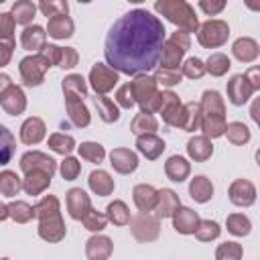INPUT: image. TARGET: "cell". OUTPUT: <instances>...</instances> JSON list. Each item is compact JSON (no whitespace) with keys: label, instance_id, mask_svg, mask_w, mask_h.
I'll list each match as a JSON object with an SVG mask.
<instances>
[{"label":"cell","instance_id":"obj_20","mask_svg":"<svg viewBox=\"0 0 260 260\" xmlns=\"http://www.w3.org/2000/svg\"><path fill=\"white\" fill-rule=\"evenodd\" d=\"M47 134V126L41 118L37 116H30L22 122L20 126V142L26 144V146H32V144H39Z\"/></svg>","mask_w":260,"mask_h":260},{"label":"cell","instance_id":"obj_14","mask_svg":"<svg viewBox=\"0 0 260 260\" xmlns=\"http://www.w3.org/2000/svg\"><path fill=\"white\" fill-rule=\"evenodd\" d=\"M199 221H201L199 213L193 211L191 207H185V205H179L177 211L173 213V228H175L177 234H183V236L195 234Z\"/></svg>","mask_w":260,"mask_h":260},{"label":"cell","instance_id":"obj_7","mask_svg":"<svg viewBox=\"0 0 260 260\" xmlns=\"http://www.w3.org/2000/svg\"><path fill=\"white\" fill-rule=\"evenodd\" d=\"M91 89L95 91V95H106L108 91H112L118 81H120V73L114 71L112 67H108L106 63H93L89 69V77H87Z\"/></svg>","mask_w":260,"mask_h":260},{"label":"cell","instance_id":"obj_56","mask_svg":"<svg viewBox=\"0 0 260 260\" xmlns=\"http://www.w3.org/2000/svg\"><path fill=\"white\" fill-rule=\"evenodd\" d=\"M197 6L207 14V16H215L219 14L223 8H225V2L223 0H217V2H209V0H199Z\"/></svg>","mask_w":260,"mask_h":260},{"label":"cell","instance_id":"obj_26","mask_svg":"<svg viewBox=\"0 0 260 260\" xmlns=\"http://www.w3.org/2000/svg\"><path fill=\"white\" fill-rule=\"evenodd\" d=\"M51 179H53V175H49L45 171H30L22 179V191L26 195H41L49 189Z\"/></svg>","mask_w":260,"mask_h":260},{"label":"cell","instance_id":"obj_23","mask_svg":"<svg viewBox=\"0 0 260 260\" xmlns=\"http://www.w3.org/2000/svg\"><path fill=\"white\" fill-rule=\"evenodd\" d=\"M132 201L142 213H150L156 203V189L148 183H138L132 189Z\"/></svg>","mask_w":260,"mask_h":260},{"label":"cell","instance_id":"obj_21","mask_svg":"<svg viewBox=\"0 0 260 260\" xmlns=\"http://www.w3.org/2000/svg\"><path fill=\"white\" fill-rule=\"evenodd\" d=\"M167 144L160 136L156 134H142V136H136V150L148 158V160H156L162 152H165Z\"/></svg>","mask_w":260,"mask_h":260},{"label":"cell","instance_id":"obj_29","mask_svg":"<svg viewBox=\"0 0 260 260\" xmlns=\"http://www.w3.org/2000/svg\"><path fill=\"white\" fill-rule=\"evenodd\" d=\"M187 154H189V158L195 160V162H205V160H209L211 154H213V144H211V140L205 138L203 134H201V136H193V138H189V142H187Z\"/></svg>","mask_w":260,"mask_h":260},{"label":"cell","instance_id":"obj_51","mask_svg":"<svg viewBox=\"0 0 260 260\" xmlns=\"http://www.w3.org/2000/svg\"><path fill=\"white\" fill-rule=\"evenodd\" d=\"M152 79L156 81V85H165V87H173V85H179L181 83V79H183V75H181V69H175V71H171V69H154V75H152Z\"/></svg>","mask_w":260,"mask_h":260},{"label":"cell","instance_id":"obj_5","mask_svg":"<svg viewBox=\"0 0 260 260\" xmlns=\"http://www.w3.org/2000/svg\"><path fill=\"white\" fill-rule=\"evenodd\" d=\"M49 69H51L49 61H47L41 53H37V55H26V57H22L20 63H18V73H20V79H22V83H24L26 87H37V85H41V83L45 81V75H47Z\"/></svg>","mask_w":260,"mask_h":260},{"label":"cell","instance_id":"obj_16","mask_svg":"<svg viewBox=\"0 0 260 260\" xmlns=\"http://www.w3.org/2000/svg\"><path fill=\"white\" fill-rule=\"evenodd\" d=\"M20 45L24 51L37 55L43 51V47L47 45V30L41 24H28L24 26V30L20 32Z\"/></svg>","mask_w":260,"mask_h":260},{"label":"cell","instance_id":"obj_41","mask_svg":"<svg viewBox=\"0 0 260 260\" xmlns=\"http://www.w3.org/2000/svg\"><path fill=\"white\" fill-rule=\"evenodd\" d=\"M225 228L232 236H238V238H244L252 232V221L248 215L244 213H230L225 217Z\"/></svg>","mask_w":260,"mask_h":260},{"label":"cell","instance_id":"obj_35","mask_svg":"<svg viewBox=\"0 0 260 260\" xmlns=\"http://www.w3.org/2000/svg\"><path fill=\"white\" fill-rule=\"evenodd\" d=\"M156 130H158V120L152 114H146V112H138L130 122V132H134L136 136L156 134Z\"/></svg>","mask_w":260,"mask_h":260},{"label":"cell","instance_id":"obj_2","mask_svg":"<svg viewBox=\"0 0 260 260\" xmlns=\"http://www.w3.org/2000/svg\"><path fill=\"white\" fill-rule=\"evenodd\" d=\"M35 217L39 219V236L49 242L57 244L65 238L67 228L61 217V203L55 195H45L37 205H35Z\"/></svg>","mask_w":260,"mask_h":260},{"label":"cell","instance_id":"obj_45","mask_svg":"<svg viewBox=\"0 0 260 260\" xmlns=\"http://www.w3.org/2000/svg\"><path fill=\"white\" fill-rule=\"evenodd\" d=\"M8 217L16 223H28L35 217V205H28L26 201H10L8 205Z\"/></svg>","mask_w":260,"mask_h":260},{"label":"cell","instance_id":"obj_36","mask_svg":"<svg viewBox=\"0 0 260 260\" xmlns=\"http://www.w3.org/2000/svg\"><path fill=\"white\" fill-rule=\"evenodd\" d=\"M93 102H95V108H98V114H100L102 122L114 124V122L120 120V108L116 106L114 100H110L108 95H95Z\"/></svg>","mask_w":260,"mask_h":260},{"label":"cell","instance_id":"obj_12","mask_svg":"<svg viewBox=\"0 0 260 260\" xmlns=\"http://www.w3.org/2000/svg\"><path fill=\"white\" fill-rule=\"evenodd\" d=\"M65 205H67L69 217L81 221L83 215L91 209V199H89V195H87L83 189L73 187V189H69V191L65 193Z\"/></svg>","mask_w":260,"mask_h":260},{"label":"cell","instance_id":"obj_10","mask_svg":"<svg viewBox=\"0 0 260 260\" xmlns=\"http://www.w3.org/2000/svg\"><path fill=\"white\" fill-rule=\"evenodd\" d=\"M130 89H132V98H134V104L140 106V110L158 93V85L156 81L152 79V75H136L132 81H130Z\"/></svg>","mask_w":260,"mask_h":260},{"label":"cell","instance_id":"obj_54","mask_svg":"<svg viewBox=\"0 0 260 260\" xmlns=\"http://www.w3.org/2000/svg\"><path fill=\"white\" fill-rule=\"evenodd\" d=\"M14 18L10 12H0V41L4 43H14Z\"/></svg>","mask_w":260,"mask_h":260},{"label":"cell","instance_id":"obj_62","mask_svg":"<svg viewBox=\"0 0 260 260\" xmlns=\"http://www.w3.org/2000/svg\"><path fill=\"white\" fill-rule=\"evenodd\" d=\"M0 260H10V258H0Z\"/></svg>","mask_w":260,"mask_h":260},{"label":"cell","instance_id":"obj_60","mask_svg":"<svg viewBox=\"0 0 260 260\" xmlns=\"http://www.w3.org/2000/svg\"><path fill=\"white\" fill-rule=\"evenodd\" d=\"M258 108H260V100L256 98V100H254V104H252V110H250V116H252V120H254L256 124L260 122V118H258Z\"/></svg>","mask_w":260,"mask_h":260},{"label":"cell","instance_id":"obj_40","mask_svg":"<svg viewBox=\"0 0 260 260\" xmlns=\"http://www.w3.org/2000/svg\"><path fill=\"white\" fill-rule=\"evenodd\" d=\"M223 136H228V140H230L232 144H236V146H244V144L250 142L252 132H250V128H248L244 122H228V124H225V132H223Z\"/></svg>","mask_w":260,"mask_h":260},{"label":"cell","instance_id":"obj_17","mask_svg":"<svg viewBox=\"0 0 260 260\" xmlns=\"http://www.w3.org/2000/svg\"><path fill=\"white\" fill-rule=\"evenodd\" d=\"M110 165L120 175H130L138 169V154L130 148H114L110 152Z\"/></svg>","mask_w":260,"mask_h":260},{"label":"cell","instance_id":"obj_39","mask_svg":"<svg viewBox=\"0 0 260 260\" xmlns=\"http://www.w3.org/2000/svg\"><path fill=\"white\" fill-rule=\"evenodd\" d=\"M14 152H16V138L4 124H0V167L8 165Z\"/></svg>","mask_w":260,"mask_h":260},{"label":"cell","instance_id":"obj_53","mask_svg":"<svg viewBox=\"0 0 260 260\" xmlns=\"http://www.w3.org/2000/svg\"><path fill=\"white\" fill-rule=\"evenodd\" d=\"M37 8L43 12V16H47V20L49 18H53V16H59V14H67V10H69V4L67 2H53V0H43V2H39L37 4Z\"/></svg>","mask_w":260,"mask_h":260},{"label":"cell","instance_id":"obj_24","mask_svg":"<svg viewBox=\"0 0 260 260\" xmlns=\"http://www.w3.org/2000/svg\"><path fill=\"white\" fill-rule=\"evenodd\" d=\"M185 53H187V51H183L179 45H175L171 39H167L165 45H162V51H160V59H158L160 69H171V71L179 69V67L183 65Z\"/></svg>","mask_w":260,"mask_h":260},{"label":"cell","instance_id":"obj_30","mask_svg":"<svg viewBox=\"0 0 260 260\" xmlns=\"http://www.w3.org/2000/svg\"><path fill=\"white\" fill-rule=\"evenodd\" d=\"M87 185H89V189H91L95 195H100V197H108V195H112V191H114V179H112V175H110L108 171H104V169L91 171V173H89V179H87Z\"/></svg>","mask_w":260,"mask_h":260},{"label":"cell","instance_id":"obj_33","mask_svg":"<svg viewBox=\"0 0 260 260\" xmlns=\"http://www.w3.org/2000/svg\"><path fill=\"white\" fill-rule=\"evenodd\" d=\"M37 4L30 2V0H16L10 8V16L14 18L16 24H22V26H28L37 14Z\"/></svg>","mask_w":260,"mask_h":260},{"label":"cell","instance_id":"obj_28","mask_svg":"<svg viewBox=\"0 0 260 260\" xmlns=\"http://www.w3.org/2000/svg\"><path fill=\"white\" fill-rule=\"evenodd\" d=\"M65 108H67V116H69V120L73 122V126H77V128L89 126L91 114H89V110H87V106H85L83 100L65 98Z\"/></svg>","mask_w":260,"mask_h":260},{"label":"cell","instance_id":"obj_47","mask_svg":"<svg viewBox=\"0 0 260 260\" xmlns=\"http://www.w3.org/2000/svg\"><path fill=\"white\" fill-rule=\"evenodd\" d=\"M244 248L238 242H223L215 248V260H242Z\"/></svg>","mask_w":260,"mask_h":260},{"label":"cell","instance_id":"obj_61","mask_svg":"<svg viewBox=\"0 0 260 260\" xmlns=\"http://www.w3.org/2000/svg\"><path fill=\"white\" fill-rule=\"evenodd\" d=\"M8 219V207L0 201V221H6Z\"/></svg>","mask_w":260,"mask_h":260},{"label":"cell","instance_id":"obj_19","mask_svg":"<svg viewBox=\"0 0 260 260\" xmlns=\"http://www.w3.org/2000/svg\"><path fill=\"white\" fill-rule=\"evenodd\" d=\"M114 252V244L112 238L104 236V234H93L87 242H85V256L87 260H108Z\"/></svg>","mask_w":260,"mask_h":260},{"label":"cell","instance_id":"obj_4","mask_svg":"<svg viewBox=\"0 0 260 260\" xmlns=\"http://www.w3.org/2000/svg\"><path fill=\"white\" fill-rule=\"evenodd\" d=\"M228 39H230V24L221 18L205 20L197 28V41L205 49H217V47L225 45Z\"/></svg>","mask_w":260,"mask_h":260},{"label":"cell","instance_id":"obj_1","mask_svg":"<svg viewBox=\"0 0 260 260\" xmlns=\"http://www.w3.org/2000/svg\"><path fill=\"white\" fill-rule=\"evenodd\" d=\"M167 41L165 24L146 8L122 14L108 30L104 57L108 67L126 75H146L158 65Z\"/></svg>","mask_w":260,"mask_h":260},{"label":"cell","instance_id":"obj_38","mask_svg":"<svg viewBox=\"0 0 260 260\" xmlns=\"http://www.w3.org/2000/svg\"><path fill=\"white\" fill-rule=\"evenodd\" d=\"M106 217H108V223L128 225V221H130V209H128V205L122 199H114L106 207Z\"/></svg>","mask_w":260,"mask_h":260},{"label":"cell","instance_id":"obj_37","mask_svg":"<svg viewBox=\"0 0 260 260\" xmlns=\"http://www.w3.org/2000/svg\"><path fill=\"white\" fill-rule=\"evenodd\" d=\"M49 148L61 156H71V152L75 150V138L71 134H63V132H55L49 136L47 140Z\"/></svg>","mask_w":260,"mask_h":260},{"label":"cell","instance_id":"obj_8","mask_svg":"<svg viewBox=\"0 0 260 260\" xmlns=\"http://www.w3.org/2000/svg\"><path fill=\"white\" fill-rule=\"evenodd\" d=\"M158 112L162 116V122L167 126H173V128H179L181 126V116H183V104L179 100V95L171 89L167 91H160V106H158Z\"/></svg>","mask_w":260,"mask_h":260},{"label":"cell","instance_id":"obj_13","mask_svg":"<svg viewBox=\"0 0 260 260\" xmlns=\"http://www.w3.org/2000/svg\"><path fill=\"white\" fill-rule=\"evenodd\" d=\"M225 91H228V100H230L234 106H244V104L254 95V87L250 85V81L246 79L244 73L232 75V79H230L228 85H225Z\"/></svg>","mask_w":260,"mask_h":260},{"label":"cell","instance_id":"obj_31","mask_svg":"<svg viewBox=\"0 0 260 260\" xmlns=\"http://www.w3.org/2000/svg\"><path fill=\"white\" fill-rule=\"evenodd\" d=\"M189 195L197 203H207L213 197V185L205 175H195L189 183Z\"/></svg>","mask_w":260,"mask_h":260},{"label":"cell","instance_id":"obj_22","mask_svg":"<svg viewBox=\"0 0 260 260\" xmlns=\"http://www.w3.org/2000/svg\"><path fill=\"white\" fill-rule=\"evenodd\" d=\"M232 55L240 61V63H252L258 59L260 55V47L256 43V39L252 37H240L234 41L232 45Z\"/></svg>","mask_w":260,"mask_h":260},{"label":"cell","instance_id":"obj_25","mask_svg":"<svg viewBox=\"0 0 260 260\" xmlns=\"http://www.w3.org/2000/svg\"><path fill=\"white\" fill-rule=\"evenodd\" d=\"M191 173V162L181 156V154H173L167 158L165 162V175L167 179H171L173 183H183Z\"/></svg>","mask_w":260,"mask_h":260},{"label":"cell","instance_id":"obj_49","mask_svg":"<svg viewBox=\"0 0 260 260\" xmlns=\"http://www.w3.org/2000/svg\"><path fill=\"white\" fill-rule=\"evenodd\" d=\"M77 63H79V53L73 47H59L55 67H59V69L65 71V69H73Z\"/></svg>","mask_w":260,"mask_h":260},{"label":"cell","instance_id":"obj_58","mask_svg":"<svg viewBox=\"0 0 260 260\" xmlns=\"http://www.w3.org/2000/svg\"><path fill=\"white\" fill-rule=\"evenodd\" d=\"M244 75H246V79L250 81V85L254 87V91H258V89H260V69L254 65V67H250L248 73H244Z\"/></svg>","mask_w":260,"mask_h":260},{"label":"cell","instance_id":"obj_48","mask_svg":"<svg viewBox=\"0 0 260 260\" xmlns=\"http://www.w3.org/2000/svg\"><path fill=\"white\" fill-rule=\"evenodd\" d=\"M81 223H83V228H85V230H89V232L98 234V232H102V230L108 225V217H106V213H102V211H98V209H93V207H91V209L83 215Z\"/></svg>","mask_w":260,"mask_h":260},{"label":"cell","instance_id":"obj_43","mask_svg":"<svg viewBox=\"0 0 260 260\" xmlns=\"http://www.w3.org/2000/svg\"><path fill=\"white\" fill-rule=\"evenodd\" d=\"M22 189V179L14 171H0V195L14 197Z\"/></svg>","mask_w":260,"mask_h":260},{"label":"cell","instance_id":"obj_57","mask_svg":"<svg viewBox=\"0 0 260 260\" xmlns=\"http://www.w3.org/2000/svg\"><path fill=\"white\" fill-rule=\"evenodd\" d=\"M12 53H14V43H4V41H0V69L10 63Z\"/></svg>","mask_w":260,"mask_h":260},{"label":"cell","instance_id":"obj_55","mask_svg":"<svg viewBox=\"0 0 260 260\" xmlns=\"http://www.w3.org/2000/svg\"><path fill=\"white\" fill-rule=\"evenodd\" d=\"M116 106L118 108H124V110H132L136 104H134V98H132V89H130V83H124L116 89Z\"/></svg>","mask_w":260,"mask_h":260},{"label":"cell","instance_id":"obj_3","mask_svg":"<svg viewBox=\"0 0 260 260\" xmlns=\"http://www.w3.org/2000/svg\"><path fill=\"white\" fill-rule=\"evenodd\" d=\"M154 12L165 16L169 22H173L177 26V30H183L187 35L197 32V28H199L195 8L185 0H156Z\"/></svg>","mask_w":260,"mask_h":260},{"label":"cell","instance_id":"obj_9","mask_svg":"<svg viewBox=\"0 0 260 260\" xmlns=\"http://www.w3.org/2000/svg\"><path fill=\"white\" fill-rule=\"evenodd\" d=\"M18 167H20V171H22L24 175L30 173V171H45V173H49V175H55V171H57V160H55L53 156L41 152V150H28V152H24V154L20 156Z\"/></svg>","mask_w":260,"mask_h":260},{"label":"cell","instance_id":"obj_42","mask_svg":"<svg viewBox=\"0 0 260 260\" xmlns=\"http://www.w3.org/2000/svg\"><path fill=\"white\" fill-rule=\"evenodd\" d=\"M203 63H205V73H209L213 77L225 75L230 71V67H232V61H230V57L225 53H211L209 59L203 61Z\"/></svg>","mask_w":260,"mask_h":260},{"label":"cell","instance_id":"obj_15","mask_svg":"<svg viewBox=\"0 0 260 260\" xmlns=\"http://www.w3.org/2000/svg\"><path fill=\"white\" fill-rule=\"evenodd\" d=\"M0 106L8 116H18L26 110V95L20 85H10L2 95H0Z\"/></svg>","mask_w":260,"mask_h":260},{"label":"cell","instance_id":"obj_34","mask_svg":"<svg viewBox=\"0 0 260 260\" xmlns=\"http://www.w3.org/2000/svg\"><path fill=\"white\" fill-rule=\"evenodd\" d=\"M201 124V106L199 102H187L183 104V116H181V130L185 132H195L199 130Z\"/></svg>","mask_w":260,"mask_h":260},{"label":"cell","instance_id":"obj_18","mask_svg":"<svg viewBox=\"0 0 260 260\" xmlns=\"http://www.w3.org/2000/svg\"><path fill=\"white\" fill-rule=\"evenodd\" d=\"M181 205V199L179 195L173 191V189H158L156 191V203H154V215L158 219H165V217H173V213L177 211V207Z\"/></svg>","mask_w":260,"mask_h":260},{"label":"cell","instance_id":"obj_50","mask_svg":"<svg viewBox=\"0 0 260 260\" xmlns=\"http://www.w3.org/2000/svg\"><path fill=\"white\" fill-rule=\"evenodd\" d=\"M181 75L189 77V79H201L205 75V63L199 57H189L181 65Z\"/></svg>","mask_w":260,"mask_h":260},{"label":"cell","instance_id":"obj_11","mask_svg":"<svg viewBox=\"0 0 260 260\" xmlns=\"http://www.w3.org/2000/svg\"><path fill=\"white\" fill-rule=\"evenodd\" d=\"M228 197L238 207H250L256 201V187L248 179H236L228 187Z\"/></svg>","mask_w":260,"mask_h":260},{"label":"cell","instance_id":"obj_27","mask_svg":"<svg viewBox=\"0 0 260 260\" xmlns=\"http://www.w3.org/2000/svg\"><path fill=\"white\" fill-rule=\"evenodd\" d=\"M45 30H47L49 37H53V39H57V41H63V39L73 37V32H75V24H73L71 16H67V14H59V16L49 18Z\"/></svg>","mask_w":260,"mask_h":260},{"label":"cell","instance_id":"obj_46","mask_svg":"<svg viewBox=\"0 0 260 260\" xmlns=\"http://www.w3.org/2000/svg\"><path fill=\"white\" fill-rule=\"evenodd\" d=\"M219 234H221V228H219V223L213 221V219H201L199 225H197V230H195V238H197L199 242L217 240Z\"/></svg>","mask_w":260,"mask_h":260},{"label":"cell","instance_id":"obj_32","mask_svg":"<svg viewBox=\"0 0 260 260\" xmlns=\"http://www.w3.org/2000/svg\"><path fill=\"white\" fill-rule=\"evenodd\" d=\"M61 89H63V98H77V100L87 98V83H85L83 75H79V73L67 75L61 81Z\"/></svg>","mask_w":260,"mask_h":260},{"label":"cell","instance_id":"obj_52","mask_svg":"<svg viewBox=\"0 0 260 260\" xmlns=\"http://www.w3.org/2000/svg\"><path fill=\"white\" fill-rule=\"evenodd\" d=\"M59 173L65 181H75L81 173V162L75 156H63V160L59 165Z\"/></svg>","mask_w":260,"mask_h":260},{"label":"cell","instance_id":"obj_59","mask_svg":"<svg viewBox=\"0 0 260 260\" xmlns=\"http://www.w3.org/2000/svg\"><path fill=\"white\" fill-rule=\"evenodd\" d=\"M12 85V79H10V75H6V73H0V95L8 89Z\"/></svg>","mask_w":260,"mask_h":260},{"label":"cell","instance_id":"obj_44","mask_svg":"<svg viewBox=\"0 0 260 260\" xmlns=\"http://www.w3.org/2000/svg\"><path fill=\"white\" fill-rule=\"evenodd\" d=\"M75 148H77L79 156L85 158L87 162H95V165H100V162H104V158H106V148H104L100 142L85 140V142H81V144L75 146Z\"/></svg>","mask_w":260,"mask_h":260},{"label":"cell","instance_id":"obj_6","mask_svg":"<svg viewBox=\"0 0 260 260\" xmlns=\"http://www.w3.org/2000/svg\"><path fill=\"white\" fill-rule=\"evenodd\" d=\"M130 232L134 236V240L148 244L154 242L160 236V219L154 213H142L138 211L134 217H130Z\"/></svg>","mask_w":260,"mask_h":260}]
</instances>
